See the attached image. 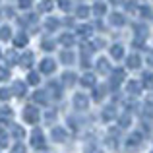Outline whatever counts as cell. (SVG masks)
Returning <instances> with one entry per match:
<instances>
[{
    "instance_id": "1",
    "label": "cell",
    "mask_w": 153,
    "mask_h": 153,
    "mask_svg": "<svg viewBox=\"0 0 153 153\" xmlns=\"http://www.w3.org/2000/svg\"><path fill=\"white\" fill-rule=\"evenodd\" d=\"M23 120L29 122V124H37L39 120H41V114H39V111L33 105H27V107L23 108Z\"/></svg>"
},
{
    "instance_id": "2",
    "label": "cell",
    "mask_w": 153,
    "mask_h": 153,
    "mask_svg": "<svg viewBox=\"0 0 153 153\" xmlns=\"http://www.w3.org/2000/svg\"><path fill=\"white\" fill-rule=\"evenodd\" d=\"M31 147H35V149H43L45 147V136H43V132L39 130V128H35L33 134H31Z\"/></svg>"
},
{
    "instance_id": "3",
    "label": "cell",
    "mask_w": 153,
    "mask_h": 153,
    "mask_svg": "<svg viewBox=\"0 0 153 153\" xmlns=\"http://www.w3.org/2000/svg\"><path fill=\"white\" fill-rule=\"evenodd\" d=\"M56 70V64L52 58H43L41 64H39V72L41 74H52V72Z\"/></svg>"
},
{
    "instance_id": "4",
    "label": "cell",
    "mask_w": 153,
    "mask_h": 153,
    "mask_svg": "<svg viewBox=\"0 0 153 153\" xmlns=\"http://www.w3.org/2000/svg\"><path fill=\"white\" fill-rule=\"evenodd\" d=\"M51 138L54 140V142L62 143V142H66V140H68V132L64 130V128L56 126V128H52V132H51Z\"/></svg>"
},
{
    "instance_id": "5",
    "label": "cell",
    "mask_w": 153,
    "mask_h": 153,
    "mask_svg": "<svg viewBox=\"0 0 153 153\" xmlns=\"http://www.w3.org/2000/svg\"><path fill=\"white\" fill-rule=\"evenodd\" d=\"M87 105H89V99H87L83 93L74 95V107L78 108V111H85V108H87Z\"/></svg>"
},
{
    "instance_id": "6",
    "label": "cell",
    "mask_w": 153,
    "mask_h": 153,
    "mask_svg": "<svg viewBox=\"0 0 153 153\" xmlns=\"http://www.w3.org/2000/svg\"><path fill=\"white\" fill-rule=\"evenodd\" d=\"M27 43H29V35L25 33V31H19V33L14 35V47H18V49H22V47H25Z\"/></svg>"
},
{
    "instance_id": "7",
    "label": "cell",
    "mask_w": 153,
    "mask_h": 153,
    "mask_svg": "<svg viewBox=\"0 0 153 153\" xmlns=\"http://www.w3.org/2000/svg\"><path fill=\"white\" fill-rule=\"evenodd\" d=\"M12 93H14L16 97H23V95L27 93V85L23 82H19V79H16L14 85H12Z\"/></svg>"
},
{
    "instance_id": "8",
    "label": "cell",
    "mask_w": 153,
    "mask_h": 153,
    "mask_svg": "<svg viewBox=\"0 0 153 153\" xmlns=\"http://www.w3.org/2000/svg\"><path fill=\"white\" fill-rule=\"evenodd\" d=\"M33 60H35V56H33V52H23L22 56H19V64H22L25 70H29L31 66H33Z\"/></svg>"
},
{
    "instance_id": "9",
    "label": "cell",
    "mask_w": 153,
    "mask_h": 153,
    "mask_svg": "<svg viewBox=\"0 0 153 153\" xmlns=\"http://www.w3.org/2000/svg\"><path fill=\"white\" fill-rule=\"evenodd\" d=\"M49 91H41V89H37L33 93V103H37V105H47V101H49Z\"/></svg>"
},
{
    "instance_id": "10",
    "label": "cell",
    "mask_w": 153,
    "mask_h": 153,
    "mask_svg": "<svg viewBox=\"0 0 153 153\" xmlns=\"http://www.w3.org/2000/svg\"><path fill=\"white\" fill-rule=\"evenodd\" d=\"M10 132H12V136H14V140H23L25 138V130H23L19 124H16V122H12Z\"/></svg>"
},
{
    "instance_id": "11",
    "label": "cell",
    "mask_w": 153,
    "mask_h": 153,
    "mask_svg": "<svg viewBox=\"0 0 153 153\" xmlns=\"http://www.w3.org/2000/svg\"><path fill=\"white\" fill-rule=\"evenodd\" d=\"M12 39V29L8 25H2L0 27V41H10Z\"/></svg>"
},
{
    "instance_id": "12",
    "label": "cell",
    "mask_w": 153,
    "mask_h": 153,
    "mask_svg": "<svg viewBox=\"0 0 153 153\" xmlns=\"http://www.w3.org/2000/svg\"><path fill=\"white\" fill-rule=\"evenodd\" d=\"M74 82H76V76L72 74V72H66V74H62V83H64L66 87L74 85Z\"/></svg>"
},
{
    "instance_id": "13",
    "label": "cell",
    "mask_w": 153,
    "mask_h": 153,
    "mask_svg": "<svg viewBox=\"0 0 153 153\" xmlns=\"http://www.w3.org/2000/svg\"><path fill=\"white\" fill-rule=\"evenodd\" d=\"M60 45H64V47H70V45H74V37H72L70 33H64V35H60Z\"/></svg>"
},
{
    "instance_id": "14",
    "label": "cell",
    "mask_w": 153,
    "mask_h": 153,
    "mask_svg": "<svg viewBox=\"0 0 153 153\" xmlns=\"http://www.w3.org/2000/svg\"><path fill=\"white\" fill-rule=\"evenodd\" d=\"M39 72H29V74H27V83H29V85H37L39 83Z\"/></svg>"
},
{
    "instance_id": "15",
    "label": "cell",
    "mask_w": 153,
    "mask_h": 153,
    "mask_svg": "<svg viewBox=\"0 0 153 153\" xmlns=\"http://www.w3.org/2000/svg\"><path fill=\"white\" fill-rule=\"evenodd\" d=\"M6 62H8V66H12V64H16V62H19V58H18V54H16L14 51H8L6 52Z\"/></svg>"
},
{
    "instance_id": "16",
    "label": "cell",
    "mask_w": 153,
    "mask_h": 153,
    "mask_svg": "<svg viewBox=\"0 0 153 153\" xmlns=\"http://www.w3.org/2000/svg\"><path fill=\"white\" fill-rule=\"evenodd\" d=\"M45 27H47V31H54L56 27H58V19H54V18H49L45 22Z\"/></svg>"
},
{
    "instance_id": "17",
    "label": "cell",
    "mask_w": 153,
    "mask_h": 153,
    "mask_svg": "<svg viewBox=\"0 0 153 153\" xmlns=\"http://www.w3.org/2000/svg\"><path fill=\"white\" fill-rule=\"evenodd\" d=\"M60 60H62L64 64H72L74 62V54H72V52H62V54H60Z\"/></svg>"
},
{
    "instance_id": "18",
    "label": "cell",
    "mask_w": 153,
    "mask_h": 153,
    "mask_svg": "<svg viewBox=\"0 0 153 153\" xmlns=\"http://www.w3.org/2000/svg\"><path fill=\"white\" fill-rule=\"evenodd\" d=\"M6 146H8V134H6L4 128H0V149L6 147Z\"/></svg>"
},
{
    "instance_id": "19",
    "label": "cell",
    "mask_w": 153,
    "mask_h": 153,
    "mask_svg": "<svg viewBox=\"0 0 153 153\" xmlns=\"http://www.w3.org/2000/svg\"><path fill=\"white\" fill-rule=\"evenodd\" d=\"M12 153H27V147L23 146L22 142H18L14 147H12Z\"/></svg>"
},
{
    "instance_id": "20",
    "label": "cell",
    "mask_w": 153,
    "mask_h": 153,
    "mask_svg": "<svg viewBox=\"0 0 153 153\" xmlns=\"http://www.w3.org/2000/svg\"><path fill=\"white\" fill-rule=\"evenodd\" d=\"M41 49H43V51H52V49H54V43H52L51 39H43Z\"/></svg>"
},
{
    "instance_id": "21",
    "label": "cell",
    "mask_w": 153,
    "mask_h": 153,
    "mask_svg": "<svg viewBox=\"0 0 153 153\" xmlns=\"http://www.w3.org/2000/svg\"><path fill=\"white\" fill-rule=\"evenodd\" d=\"M51 8H52L51 0H43V2L39 4V10H41V12H51Z\"/></svg>"
},
{
    "instance_id": "22",
    "label": "cell",
    "mask_w": 153,
    "mask_h": 153,
    "mask_svg": "<svg viewBox=\"0 0 153 153\" xmlns=\"http://www.w3.org/2000/svg\"><path fill=\"white\" fill-rule=\"evenodd\" d=\"M82 83H83V85H87V87H89V85H93V83H95L93 76H91V74H85V76L82 78Z\"/></svg>"
},
{
    "instance_id": "23",
    "label": "cell",
    "mask_w": 153,
    "mask_h": 153,
    "mask_svg": "<svg viewBox=\"0 0 153 153\" xmlns=\"http://www.w3.org/2000/svg\"><path fill=\"white\" fill-rule=\"evenodd\" d=\"M10 97H12V89H6V87H2V89H0V99H2V101H8Z\"/></svg>"
},
{
    "instance_id": "24",
    "label": "cell",
    "mask_w": 153,
    "mask_h": 153,
    "mask_svg": "<svg viewBox=\"0 0 153 153\" xmlns=\"http://www.w3.org/2000/svg\"><path fill=\"white\" fill-rule=\"evenodd\" d=\"M103 118H105V120L114 118V111H112V107H107V108L103 111Z\"/></svg>"
},
{
    "instance_id": "25",
    "label": "cell",
    "mask_w": 153,
    "mask_h": 153,
    "mask_svg": "<svg viewBox=\"0 0 153 153\" xmlns=\"http://www.w3.org/2000/svg\"><path fill=\"white\" fill-rule=\"evenodd\" d=\"M49 91L52 93V97H56V99H58L60 95H62V93H60V89H58V85H56V83H51V85H49Z\"/></svg>"
},
{
    "instance_id": "26",
    "label": "cell",
    "mask_w": 153,
    "mask_h": 153,
    "mask_svg": "<svg viewBox=\"0 0 153 153\" xmlns=\"http://www.w3.org/2000/svg\"><path fill=\"white\" fill-rule=\"evenodd\" d=\"M54 118H56V112L54 111H47V114H45V122H54Z\"/></svg>"
},
{
    "instance_id": "27",
    "label": "cell",
    "mask_w": 153,
    "mask_h": 153,
    "mask_svg": "<svg viewBox=\"0 0 153 153\" xmlns=\"http://www.w3.org/2000/svg\"><path fill=\"white\" fill-rule=\"evenodd\" d=\"M8 78H10V72H8V68L0 66V82H4V79H8Z\"/></svg>"
},
{
    "instance_id": "28",
    "label": "cell",
    "mask_w": 153,
    "mask_h": 153,
    "mask_svg": "<svg viewBox=\"0 0 153 153\" xmlns=\"http://www.w3.org/2000/svg\"><path fill=\"white\" fill-rule=\"evenodd\" d=\"M18 6L22 8V10H29L31 8V0H18Z\"/></svg>"
},
{
    "instance_id": "29",
    "label": "cell",
    "mask_w": 153,
    "mask_h": 153,
    "mask_svg": "<svg viewBox=\"0 0 153 153\" xmlns=\"http://www.w3.org/2000/svg\"><path fill=\"white\" fill-rule=\"evenodd\" d=\"M118 122H120V128H126L128 124H130V116H120Z\"/></svg>"
},
{
    "instance_id": "30",
    "label": "cell",
    "mask_w": 153,
    "mask_h": 153,
    "mask_svg": "<svg viewBox=\"0 0 153 153\" xmlns=\"http://www.w3.org/2000/svg\"><path fill=\"white\" fill-rule=\"evenodd\" d=\"M35 19H37V18H35V16H33V14H27V16H25V18H23V19H19V22H22V23H33V22H35Z\"/></svg>"
},
{
    "instance_id": "31",
    "label": "cell",
    "mask_w": 153,
    "mask_h": 153,
    "mask_svg": "<svg viewBox=\"0 0 153 153\" xmlns=\"http://www.w3.org/2000/svg\"><path fill=\"white\" fill-rule=\"evenodd\" d=\"M99 70H101V72H107V70H108L107 60H99Z\"/></svg>"
},
{
    "instance_id": "32",
    "label": "cell",
    "mask_w": 153,
    "mask_h": 153,
    "mask_svg": "<svg viewBox=\"0 0 153 153\" xmlns=\"http://www.w3.org/2000/svg\"><path fill=\"white\" fill-rule=\"evenodd\" d=\"M112 56L120 58V56H122V49H120V47H114V49H112Z\"/></svg>"
},
{
    "instance_id": "33",
    "label": "cell",
    "mask_w": 153,
    "mask_h": 153,
    "mask_svg": "<svg viewBox=\"0 0 153 153\" xmlns=\"http://www.w3.org/2000/svg\"><path fill=\"white\" fill-rule=\"evenodd\" d=\"M78 16L85 18V16H87V8H79V10H78Z\"/></svg>"
},
{
    "instance_id": "34",
    "label": "cell",
    "mask_w": 153,
    "mask_h": 153,
    "mask_svg": "<svg viewBox=\"0 0 153 153\" xmlns=\"http://www.w3.org/2000/svg\"><path fill=\"white\" fill-rule=\"evenodd\" d=\"M101 97H103V89H95V99L99 101Z\"/></svg>"
},
{
    "instance_id": "35",
    "label": "cell",
    "mask_w": 153,
    "mask_h": 153,
    "mask_svg": "<svg viewBox=\"0 0 153 153\" xmlns=\"http://www.w3.org/2000/svg\"><path fill=\"white\" fill-rule=\"evenodd\" d=\"M58 4H60L62 8H68V0H58Z\"/></svg>"
},
{
    "instance_id": "36",
    "label": "cell",
    "mask_w": 153,
    "mask_h": 153,
    "mask_svg": "<svg viewBox=\"0 0 153 153\" xmlns=\"http://www.w3.org/2000/svg\"><path fill=\"white\" fill-rule=\"evenodd\" d=\"M0 56H2V52H0Z\"/></svg>"
}]
</instances>
